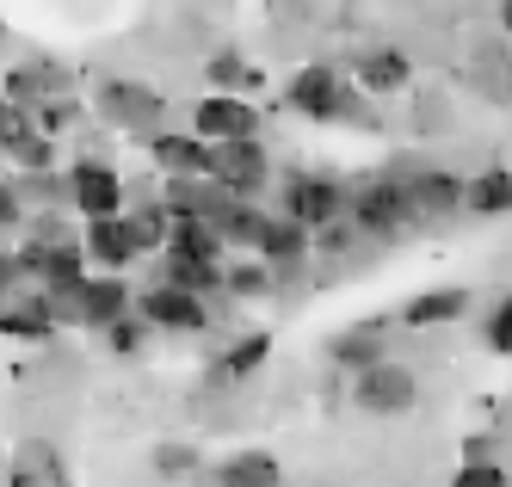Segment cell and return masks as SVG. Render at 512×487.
Here are the masks:
<instances>
[{"mask_svg":"<svg viewBox=\"0 0 512 487\" xmlns=\"http://www.w3.org/2000/svg\"><path fill=\"white\" fill-rule=\"evenodd\" d=\"M352 81L364 99H395V93L414 87V56L395 50V44H364L352 56Z\"/></svg>","mask_w":512,"mask_h":487,"instance_id":"cell-14","label":"cell"},{"mask_svg":"<svg viewBox=\"0 0 512 487\" xmlns=\"http://www.w3.org/2000/svg\"><path fill=\"white\" fill-rule=\"evenodd\" d=\"M136 315L155 333H210L216 327V303H204V296L179 290V284H161V278L136 290Z\"/></svg>","mask_w":512,"mask_h":487,"instance_id":"cell-9","label":"cell"},{"mask_svg":"<svg viewBox=\"0 0 512 487\" xmlns=\"http://www.w3.org/2000/svg\"><path fill=\"white\" fill-rule=\"evenodd\" d=\"M142 148H149V161H155L161 179H210V142L192 136V130H161Z\"/></svg>","mask_w":512,"mask_h":487,"instance_id":"cell-17","label":"cell"},{"mask_svg":"<svg viewBox=\"0 0 512 487\" xmlns=\"http://www.w3.org/2000/svg\"><path fill=\"white\" fill-rule=\"evenodd\" d=\"M223 290L235 296V303H260V296H272L278 290V272L266 266V259H229V266H223Z\"/></svg>","mask_w":512,"mask_h":487,"instance_id":"cell-28","label":"cell"},{"mask_svg":"<svg viewBox=\"0 0 512 487\" xmlns=\"http://www.w3.org/2000/svg\"><path fill=\"white\" fill-rule=\"evenodd\" d=\"M266 364H272V333L266 327H247V333H235V340L216 352L210 383H247V377H260Z\"/></svg>","mask_w":512,"mask_h":487,"instance_id":"cell-21","label":"cell"},{"mask_svg":"<svg viewBox=\"0 0 512 487\" xmlns=\"http://www.w3.org/2000/svg\"><path fill=\"white\" fill-rule=\"evenodd\" d=\"M0 93H7L19 111H31V118H38L50 99H68V93H75V74H68L62 62H50V56H31V62H13L7 74H0Z\"/></svg>","mask_w":512,"mask_h":487,"instance_id":"cell-11","label":"cell"},{"mask_svg":"<svg viewBox=\"0 0 512 487\" xmlns=\"http://www.w3.org/2000/svg\"><path fill=\"white\" fill-rule=\"evenodd\" d=\"M149 321H142V315H124V321H112V327H105V352H118V358H136L142 346H149Z\"/></svg>","mask_w":512,"mask_h":487,"instance_id":"cell-32","label":"cell"},{"mask_svg":"<svg viewBox=\"0 0 512 487\" xmlns=\"http://www.w3.org/2000/svg\"><path fill=\"white\" fill-rule=\"evenodd\" d=\"M358 241H364V235H358V229H352V222L340 216V222H327V229L315 235V253H321V259H346V253H352Z\"/></svg>","mask_w":512,"mask_h":487,"instance_id":"cell-35","label":"cell"},{"mask_svg":"<svg viewBox=\"0 0 512 487\" xmlns=\"http://www.w3.org/2000/svg\"><path fill=\"white\" fill-rule=\"evenodd\" d=\"M253 259H266L272 272H297L303 259H315V235L303 229V222H290V216H266V229H260V241H253Z\"/></svg>","mask_w":512,"mask_h":487,"instance_id":"cell-20","label":"cell"},{"mask_svg":"<svg viewBox=\"0 0 512 487\" xmlns=\"http://www.w3.org/2000/svg\"><path fill=\"white\" fill-rule=\"evenodd\" d=\"M167 253L173 259H198V266H229V247L210 222H173L167 229Z\"/></svg>","mask_w":512,"mask_h":487,"instance_id":"cell-25","label":"cell"},{"mask_svg":"<svg viewBox=\"0 0 512 487\" xmlns=\"http://www.w3.org/2000/svg\"><path fill=\"white\" fill-rule=\"evenodd\" d=\"M7 161L19 167V179H25V173H56V136H44L38 124H31V130L7 148Z\"/></svg>","mask_w":512,"mask_h":487,"instance_id":"cell-31","label":"cell"},{"mask_svg":"<svg viewBox=\"0 0 512 487\" xmlns=\"http://www.w3.org/2000/svg\"><path fill=\"white\" fill-rule=\"evenodd\" d=\"M62 173H68V198H75V216L81 222H105V216H124L130 210V185H124V173L112 161L75 155Z\"/></svg>","mask_w":512,"mask_h":487,"instance_id":"cell-7","label":"cell"},{"mask_svg":"<svg viewBox=\"0 0 512 487\" xmlns=\"http://www.w3.org/2000/svg\"><path fill=\"white\" fill-rule=\"evenodd\" d=\"M19 290H25V266H19V253L0 241V303H13Z\"/></svg>","mask_w":512,"mask_h":487,"instance_id":"cell-39","label":"cell"},{"mask_svg":"<svg viewBox=\"0 0 512 487\" xmlns=\"http://www.w3.org/2000/svg\"><path fill=\"white\" fill-rule=\"evenodd\" d=\"M284 111H297L303 124H321V130H364V124H377L371 118V99L358 93V81L346 68L334 62H303L297 74H290V87H284Z\"/></svg>","mask_w":512,"mask_h":487,"instance_id":"cell-1","label":"cell"},{"mask_svg":"<svg viewBox=\"0 0 512 487\" xmlns=\"http://www.w3.org/2000/svg\"><path fill=\"white\" fill-rule=\"evenodd\" d=\"M463 87L488 105H512V44L506 37H475L463 50Z\"/></svg>","mask_w":512,"mask_h":487,"instance_id":"cell-12","label":"cell"},{"mask_svg":"<svg viewBox=\"0 0 512 487\" xmlns=\"http://www.w3.org/2000/svg\"><path fill=\"white\" fill-rule=\"evenodd\" d=\"M25 198H19V179H0V235H19L25 229Z\"/></svg>","mask_w":512,"mask_h":487,"instance_id":"cell-36","label":"cell"},{"mask_svg":"<svg viewBox=\"0 0 512 487\" xmlns=\"http://www.w3.org/2000/svg\"><path fill=\"white\" fill-rule=\"evenodd\" d=\"M346 222H352L364 241H395V235H408V185H401V161L352 185Z\"/></svg>","mask_w":512,"mask_h":487,"instance_id":"cell-4","label":"cell"},{"mask_svg":"<svg viewBox=\"0 0 512 487\" xmlns=\"http://www.w3.org/2000/svg\"><path fill=\"white\" fill-rule=\"evenodd\" d=\"M389 327H395V321H383V315L358 321V327H340L334 340H327V364L346 370V377H358V370L383 364V358H389Z\"/></svg>","mask_w":512,"mask_h":487,"instance_id":"cell-16","label":"cell"},{"mask_svg":"<svg viewBox=\"0 0 512 487\" xmlns=\"http://www.w3.org/2000/svg\"><path fill=\"white\" fill-rule=\"evenodd\" d=\"M204 81H210V93H235V99H247L253 87H260V68H253L235 44H223V50L204 62Z\"/></svg>","mask_w":512,"mask_h":487,"instance_id":"cell-27","label":"cell"},{"mask_svg":"<svg viewBox=\"0 0 512 487\" xmlns=\"http://www.w3.org/2000/svg\"><path fill=\"white\" fill-rule=\"evenodd\" d=\"M7 487H75L62 444L44 438V432H25L13 444V457H7Z\"/></svg>","mask_w":512,"mask_h":487,"instance_id":"cell-13","label":"cell"},{"mask_svg":"<svg viewBox=\"0 0 512 487\" xmlns=\"http://www.w3.org/2000/svg\"><path fill=\"white\" fill-rule=\"evenodd\" d=\"M463 216H475V222L512 216V167H488V173L463 179Z\"/></svg>","mask_w":512,"mask_h":487,"instance_id":"cell-24","label":"cell"},{"mask_svg":"<svg viewBox=\"0 0 512 487\" xmlns=\"http://www.w3.org/2000/svg\"><path fill=\"white\" fill-rule=\"evenodd\" d=\"M352 407H358V414H371V420H401V414H414V407H420V377H414L408 364L383 358V364H371V370H358V377H352Z\"/></svg>","mask_w":512,"mask_h":487,"instance_id":"cell-8","label":"cell"},{"mask_svg":"<svg viewBox=\"0 0 512 487\" xmlns=\"http://www.w3.org/2000/svg\"><path fill=\"white\" fill-rule=\"evenodd\" d=\"M451 487H512V469L506 463H457V475H451Z\"/></svg>","mask_w":512,"mask_h":487,"instance_id":"cell-34","label":"cell"},{"mask_svg":"<svg viewBox=\"0 0 512 487\" xmlns=\"http://www.w3.org/2000/svg\"><path fill=\"white\" fill-rule=\"evenodd\" d=\"M192 136H204L210 148L216 142H260V105L235 99V93H204L192 105Z\"/></svg>","mask_w":512,"mask_h":487,"instance_id":"cell-10","label":"cell"},{"mask_svg":"<svg viewBox=\"0 0 512 487\" xmlns=\"http://www.w3.org/2000/svg\"><path fill=\"white\" fill-rule=\"evenodd\" d=\"M130 229H136L142 259H161V253H167V229H173V216L149 198V204H130Z\"/></svg>","mask_w":512,"mask_h":487,"instance_id":"cell-30","label":"cell"},{"mask_svg":"<svg viewBox=\"0 0 512 487\" xmlns=\"http://www.w3.org/2000/svg\"><path fill=\"white\" fill-rule=\"evenodd\" d=\"M93 111H99L105 130L136 136V142L167 130V93H155L149 81H136V74H105L93 87Z\"/></svg>","mask_w":512,"mask_h":487,"instance_id":"cell-2","label":"cell"},{"mask_svg":"<svg viewBox=\"0 0 512 487\" xmlns=\"http://www.w3.org/2000/svg\"><path fill=\"white\" fill-rule=\"evenodd\" d=\"M25 130H31V111H19L7 93H0V155H7V148H13Z\"/></svg>","mask_w":512,"mask_h":487,"instance_id":"cell-37","label":"cell"},{"mask_svg":"<svg viewBox=\"0 0 512 487\" xmlns=\"http://www.w3.org/2000/svg\"><path fill=\"white\" fill-rule=\"evenodd\" d=\"M401 185H408V235L445 229L463 216V173L432 161H401Z\"/></svg>","mask_w":512,"mask_h":487,"instance_id":"cell-5","label":"cell"},{"mask_svg":"<svg viewBox=\"0 0 512 487\" xmlns=\"http://www.w3.org/2000/svg\"><path fill=\"white\" fill-rule=\"evenodd\" d=\"M81 247H87V266L93 272H130L142 247H136V229H130V210L124 216H105V222H81Z\"/></svg>","mask_w":512,"mask_h":487,"instance_id":"cell-15","label":"cell"},{"mask_svg":"<svg viewBox=\"0 0 512 487\" xmlns=\"http://www.w3.org/2000/svg\"><path fill=\"white\" fill-rule=\"evenodd\" d=\"M149 469L167 481V487H179V481H198V475H210V463H204V451L192 438H161L155 451H149Z\"/></svg>","mask_w":512,"mask_h":487,"instance_id":"cell-26","label":"cell"},{"mask_svg":"<svg viewBox=\"0 0 512 487\" xmlns=\"http://www.w3.org/2000/svg\"><path fill=\"white\" fill-rule=\"evenodd\" d=\"M278 216H290V222H303L309 235H321L327 222H340L346 216V204H352V185L346 179H334V173H309V167H290V173H278Z\"/></svg>","mask_w":512,"mask_h":487,"instance_id":"cell-3","label":"cell"},{"mask_svg":"<svg viewBox=\"0 0 512 487\" xmlns=\"http://www.w3.org/2000/svg\"><path fill=\"white\" fill-rule=\"evenodd\" d=\"M210 487H284V463L260 444H247V451H229L210 463Z\"/></svg>","mask_w":512,"mask_h":487,"instance_id":"cell-23","label":"cell"},{"mask_svg":"<svg viewBox=\"0 0 512 487\" xmlns=\"http://www.w3.org/2000/svg\"><path fill=\"white\" fill-rule=\"evenodd\" d=\"M500 31L512 37V0H500Z\"/></svg>","mask_w":512,"mask_h":487,"instance_id":"cell-40","label":"cell"},{"mask_svg":"<svg viewBox=\"0 0 512 487\" xmlns=\"http://www.w3.org/2000/svg\"><path fill=\"white\" fill-rule=\"evenodd\" d=\"M31 124H38L44 136H62V130H75V124H81V93H68V99H50V105H44V111H38Z\"/></svg>","mask_w":512,"mask_h":487,"instance_id":"cell-33","label":"cell"},{"mask_svg":"<svg viewBox=\"0 0 512 487\" xmlns=\"http://www.w3.org/2000/svg\"><path fill=\"white\" fill-rule=\"evenodd\" d=\"M56 315H50V296L31 284V290H19L13 303H0V340H19V346H44V340H56Z\"/></svg>","mask_w":512,"mask_h":487,"instance_id":"cell-18","label":"cell"},{"mask_svg":"<svg viewBox=\"0 0 512 487\" xmlns=\"http://www.w3.org/2000/svg\"><path fill=\"white\" fill-rule=\"evenodd\" d=\"M463 315H469V290H463V284H432V290L408 296L395 321L414 327V333H426V327H451V321H463Z\"/></svg>","mask_w":512,"mask_h":487,"instance_id":"cell-22","label":"cell"},{"mask_svg":"<svg viewBox=\"0 0 512 487\" xmlns=\"http://www.w3.org/2000/svg\"><path fill=\"white\" fill-rule=\"evenodd\" d=\"M488 352H500V358H512V296L488 315Z\"/></svg>","mask_w":512,"mask_h":487,"instance_id":"cell-38","label":"cell"},{"mask_svg":"<svg viewBox=\"0 0 512 487\" xmlns=\"http://www.w3.org/2000/svg\"><path fill=\"white\" fill-rule=\"evenodd\" d=\"M124 315H136V284H124L118 272H93L81 284V327L87 333H105V327L124 321Z\"/></svg>","mask_w":512,"mask_h":487,"instance_id":"cell-19","label":"cell"},{"mask_svg":"<svg viewBox=\"0 0 512 487\" xmlns=\"http://www.w3.org/2000/svg\"><path fill=\"white\" fill-rule=\"evenodd\" d=\"M210 185H223L229 198L266 204V192L278 185V167L266 155V142H216L210 148Z\"/></svg>","mask_w":512,"mask_h":487,"instance_id":"cell-6","label":"cell"},{"mask_svg":"<svg viewBox=\"0 0 512 487\" xmlns=\"http://www.w3.org/2000/svg\"><path fill=\"white\" fill-rule=\"evenodd\" d=\"M19 198L25 210H75V198H68V173H25L19 179Z\"/></svg>","mask_w":512,"mask_h":487,"instance_id":"cell-29","label":"cell"}]
</instances>
